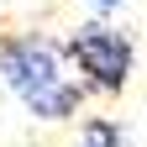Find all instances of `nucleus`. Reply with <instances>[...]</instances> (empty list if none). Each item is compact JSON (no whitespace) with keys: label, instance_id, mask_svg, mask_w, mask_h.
Masks as SVG:
<instances>
[{"label":"nucleus","instance_id":"obj_2","mask_svg":"<svg viewBox=\"0 0 147 147\" xmlns=\"http://www.w3.org/2000/svg\"><path fill=\"white\" fill-rule=\"evenodd\" d=\"M68 63L79 68V84L89 89V95H121L126 84H131V68H137V47L131 37H126L121 26L110 21H84L68 32Z\"/></svg>","mask_w":147,"mask_h":147},{"label":"nucleus","instance_id":"obj_3","mask_svg":"<svg viewBox=\"0 0 147 147\" xmlns=\"http://www.w3.org/2000/svg\"><path fill=\"white\" fill-rule=\"evenodd\" d=\"M79 147H121V126L116 121H89L79 131Z\"/></svg>","mask_w":147,"mask_h":147},{"label":"nucleus","instance_id":"obj_1","mask_svg":"<svg viewBox=\"0 0 147 147\" xmlns=\"http://www.w3.org/2000/svg\"><path fill=\"white\" fill-rule=\"evenodd\" d=\"M68 53L42 32H11L0 42V89L21 100L32 121H74L89 89L68 79Z\"/></svg>","mask_w":147,"mask_h":147},{"label":"nucleus","instance_id":"obj_4","mask_svg":"<svg viewBox=\"0 0 147 147\" xmlns=\"http://www.w3.org/2000/svg\"><path fill=\"white\" fill-rule=\"evenodd\" d=\"M84 5H95V11L105 16V11H121V5H126V0H84Z\"/></svg>","mask_w":147,"mask_h":147}]
</instances>
